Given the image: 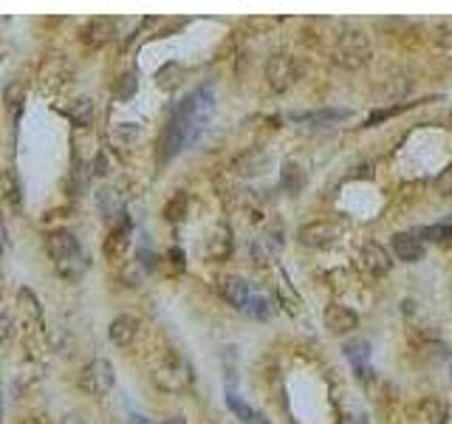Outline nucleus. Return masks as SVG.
Instances as JSON below:
<instances>
[{"label":"nucleus","mask_w":452,"mask_h":424,"mask_svg":"<svg viewBox=\"0 0 452 424\" xmlns=\"http://www.w3.org/2000/svg\"><path fill=\"white\" fill-rule=\"evenodd\" d=\"M71 77H74V68H71V63L60 54H54V57H49L43 66H40V71H37V82H40V88H46V91H60V88H65L68 82H71Z\"/></svg>","instance_id":"7"},{"label":"nucleus","mask_w":452,"mask_h":424,"mask_svg":"<svg viewBox=\"0 0 452 424\" xmlns=\"http://www.w3.org/2000/svg\"><path fill=\"white\" fill-rule=\"evenodd\" d=\"M0 192H4V198H6L15 209H20V204H23L20 181L15 178V173H12V170H6V173H4V178H0Z\"/></svg>","instance_id":"26"},{"label":"nucleus","mask_w":452,"mask_h":424,"mask_svg":"<svg viewBox=\"0 0 452 424\" xmlns=\"http://www.w3.org/2000/svg\"><path fill=\"white\" fill-rule=\"evenodd\" d=\"M130 218L122 212V221L108 232V238H105V244H102V249H105V258H111V261H122L125 255H127V249H130Z\"/></svg>","instance_id":"9"},{"label":"nucleus","mask_w":452,"mask_h":424,"mask_svg":"<svg viewBox=\"0 0 452 424\" xmlns=\"http://www.w3.org/2000/svg\"><path fill=\"white\" fill-rule=\"evenodd\" d=\"M0 255H4V244H0Z\"/></svg>","instance_id":"38"},{"label":"nucleus","mask_w":452,"mask_h":424,"mask_svg":"<svg viewBox=\"0 0 452 424\" xmlns=\"http://www.w3.org/2000/svg\"><path fill=\"white\" fill-rule=\"evenodd\" d=\"M187 206H189L187 192H175V195L167 201V206H164V218H167L170 224L184 221V218H187Z\"/></svg>","instance_id":"25"},{"label":"nucleus","mask_w":452,"mask_h":424,"mask_svg":"<svg viewBox=\"0 0 452 424\" xmlns=\"http://www.w3.org/2000/svg\"><path fill=\"white\" fill-rule=\"evenodd\" d=\"M351 111H334V108H325V111H314V113H294L291 119L294 122H311V125H331V122H342L348 119Z\"/></svg>","instance_id":"20"},{"label":"nucleus","mask_w":452,"mask_h":424,"mask_svg":"<svg viewBox=\"0 0 452 424\" xmlns=\"http://www.w3.org/2000/svg\"><path fill=\"white\" fill-rule=\"evenodd\" d=\"M108 334H111L113 345L127 348V345L136 339V334H139V320H136V317H130V314H122V317H116V320L111 323Z\"/></svg>","instance_id":"16"},{"label":"nucleus","mask_w":452,"mask_h":424,"mask_svg":"<svg viewBox=\"0 0 452 424\" xmlns=\"http://www.w3.org/2000/svg\"><path fill=\"white\" fill-rule=\"evenodd\" d=\"M322 320H325V328H328L331 334H337V337L351 334L353 328H359V314H356L353 308H348V306H339V303L328 306Z\"/></svg>","instance_id":"11"},{"label":"nucleus","mask_w":452,"mask_h":424,"mask_svg":"<svg viewBox=\"0 0 452 424\" xmlns=\"http://www.w3.org/2000/svg\"><path fill=\"white\" fill-rule=\"evenodd\" d=\"M280 184H283L286 192L297 195V192L306 187V173H303V167L294 164V161H286V164H283V173H280Z\"/></svg>","instance_id":"18"},{"label":"nucleus","mask_w":452,"mask_h":424,"mask_svg":"<svg viewBox=\"0 0 452 424\" xmlns=\"http://www.w3.org/2000/svg\"><path fill=\"white\" fill-rule=\"evenodd\" d=\"M339 238H342V227L331 221H314V224L300 227L297 232V241L308 249H331Z\"/></svg>","instance_id":"5"},{"label":"nucleus","mask_w":452,"mask_h":424,"mask_svg":"<svg viewBox=\"0 0 452 424\" xmlns=\"http://www.w3.org/2000/svg\"><path fill=\"white\" fill-rule=\"evenodd\" d=\"M297 63L289 57V54H275L269 63H266V80L272 85V91L283 94L289 91L294 82H297Z\"/></svg>","instance_id":"8"},{"label":"nucleus","mask_w":452,"mask_h":424,"mask_svg":"<svg viewBox=\"0 0 452 424\" xmlns=\"http://www.w3.org/2000/svg\"><path fill=\"white\" fill-rule=\"evenodd\" d=\"M167 263H170L172 275H181V272H184V266H187L184 252H181V249H170V252H167Z\"/></svg>","instance_id":"32"},{"label":"nucleus","mask_w":452,"mask_h":424,"mask_svg":"<svg viewBox=\"0 0 452 424\" xmlns=\"http://www.w3.org/2000/svg\"><path fill=\"white\" fill-rule=\"evenodd\" d=\"M212 111H215L212 85L195 88L192 94H187L175 105V111L170 113V119H167V125L158 136V167L170 164L187 144H192L203 133L206 122L212 119Z\"/></svg>","instance_id":"1"},{"label":"nucleus","mask_w":452,"mask_h":424,"mask_svg":"<svg viewBox=\"0 0 452 424\" xmlns=\"http://www.w3.org/2000/svg\"><path fill=\"white\" fill-rule=\"evenodd\" d=\"M359 266H362L368 275L382 278V275H387V272L393 269V261H390V252H387L384 247H379V244H365V247L359 249Z\"/></svg>","instance_id":"10"},{"label":"nucleus","mask_w":452,"mask_h":424,"mask_svg":"<svg viewBox=\"0 0 452 424\" xmlns=\"http://www.w3.org/2000/svg\"><path fill=\"white\" fill-rule=\"evenodd\" d=\"M218 292H220V297H223L226 303H232L238 311H241V308L249 303V297L255 294L252 286H249L244 278H235V275H232V278H223L220 286H218Z\"/></svg>","instance_id":"13"},{"label":"nucleus","mask_w":452,"mask_h":424,"mask_svg":"<svg viewBox=\"0 0 452 424\" xmlns=\"http://www.w3.org/2000/svg\"><path fill=\"white\" fill-rule=\"evenodd\" d=\"M153 379H156L158 387H164V390H181V387H187V385L192 382V373H189V365H187L181 356L170 354L161 365H156Z\"/></svg>","instance_id":"6"},{"label":"nucleus","mask_w":452,"mask_h":424,"mask_svg":"<svg viewBox=\"0 0 452 424\" xmlns=\"http://www.w3.org/2000/svg\"><path fill=\"white\" fill-rule=\"evenodd\" d=\"M345 356L353 365L356 376H370V342L368 339H353L345 345Z\"/></svg>","instance_id":"17"},{"label":"nucleus","mask_w":452,"mask_h":424,"mask_svg":"<svg viewBox=\"0 0 452 424\" xmlns=\"http://www.w3.org/2000/svg\"><path fill=\"white\" fill-rule=\"evenodd\" d=\"M94 167H96V170H94L96 175H105V173H108V161H105V156H96V161H94Z\"/></svg>","instance_id":"34"},{"label":"nucleus","mask_w":452,"mask_h":424,"mask_svg":"<svg viewBox=\"0 0 452 424\" xmlns=\"http://www.w3.org/2000/svg\"><path fill=\"white\" fill-rule=\"evenodd\" d=\"M113 382H116V373L108 359H94L80 373V387L91 396H105L113 387Z\"/></svg>","instance_id":"4"},{"label":"nucleus","mask_w":452,"mask_h":424,"mask_svg":"<svg viewBox=\"0 0 452 424\" xmlns=\"http://www.w3.org/2000/svg\"><path fill=\"white\" fill-rule=\"evenodd\" d=\"M23 102H26V88L20 82H9L6 91H4V105L9 111V116H20L23 113Z\"/></svg>","instance_id":"22"},{"label":"nucleus","mask_w":452,"mask_h":424,"mask_svg":"<svg viewBox=\"0 0 452 424\" xmlns=\"http://www.w3.org/2000/svg\"><path fill=\"white\" fill-rule=\"evenodd\" d=\"M139 266L147 272H153V269H158V255L156 252H147V249H139Z\"/></svg>","instance_id":"33"},{"label":"nucleus","mask_w":452,"mask_h":424,"mask_svg":"<svg viewBox=\"0 0 452 424\" xmlns=\"http://www.w3.org/2000/svg\"><path fill=\"white\" fill-rule=\"evenodd\" d=\"M181 80H184V68H181L178 63H167V66L156 74V85H158L161 91H172V88H178V85H181Z\"/></svg>","instance_id":"24"},{"label":"nucleus","mask_w":452,"mask_h":424,"mask_svg":"<svg viewBox=\"0 0 452 424\" xmlns=\"http://www.w3.org/2000/svg\"><path fill=\"white\" fill-rule=\"evenodd\" d=\"M246 317H252V320H269L272 314H275V306H272V300L266 297V294H252L249 297V303L241 308Z\"/></svg>","instance_id":"23"},{"label":"nucleus","mask_w":452,"mask_h":424,"mask_svg":"<svg viewBox=\"0 0 452 424\" xmlns=\"http://www.w3.org/2000/svg\"><path fill=\"white\" fill-rule=\"evenodd\" d=\"M63 116H68L77 127H85V125H91V119H94V102H91V99H77V102H71L68 108H63Z\"/></svg>","instance_id":"19"},{"label":"nucleus","mask_w":452,"mask_h":424,"mask_svg":"<svg viewBox=\"0 0 452 424\" xmlns=\"http://www.w3.org/2000/svg\"><path fill=\"white\" fill-rule=\"evenodd\" d=\"M203 255H206V261H212V263H220V261H226L232 255V230L230 227H215L212 232H209V238H206V247H203Z\"/></svg>","instance_id":"12"},{"label":"nucleus","mask_w":452,"mask_h":424,"mask_svg":"<svg viewBox=\"0 0 452 424\" xmlns=\"http://www.w3.org/2000/svg\"><path fill=\"white\" fill-rule=\"evenodd\" d=\"M418 418L421 424H446V407L438 399H424L418 404Z\"/></svg>","instance_id":"21"},{"label":"nucleus","mask_w":452,"mask_h":424,"mask_svg":"<svg viewBox=\"0 0 452 424\" xmlns=\"http://www.w3.org/2000/svg\"><path fill=\"white\" fill-rule=\"evenodd\" d=\"M345 424H368V416H348Z\"/></svg>","instance_id":"36"},{"label":"nucleus","mask_w":452,"mask_h":424,"mask_svg":"<svg viewBox=\"0 0 452 424\" xmlns=\"http://www.w3.org/2000/svg\"><path fill=\"white\" fill-rule=\"evenodd\" d=\"M418 102H398V105H390V108H379V111H373L370 116H368V127H373V125H379V122H384V119H390V116H398V113H404V111H410V108H415Z\"/></svg>","instance_id":"27"},{"label":"nucleus","mask_w":452,"mask_h":424,"mask_svg":"<svg viewBox=\"0 0 452 424\" xmlns=\"http://www.w3.org/2000/svg\"><path fill=\"white\" fill-rule=\"evenodd\" d=\"M390 244H393L396 258L404 261V263H418V261L424 258V244H421V238H415L413 232H396Z\"/></svg>","instance_id":"14"},{"label":"nucleus","mask_w":452,"mask_h":424,"mask_svg":"<svg viewBox=\"0 0 452 424\" xmlns=\"http://www.w3.org/2000/svg\"><path fill=\"white\" fill-rule=\"evenodd\" d=\"M249 424H269V418H266L263 413H258V410H255V416L249 418Z\"/></svg>","instance_id":"35"},{"label":"nucleus","mask_w":452,"mask_h":424,"mask_svg":"<svg viewBox=\"0 0 452 424\" xmlns=\"http://www.w3.org/2000/svg\"><path fill=\"white\" fill-rule=\"evenodd\" d=\"M161 424H187V421H184L181 416H170V418H164Z\"/></svg>","instance_id":"37"},{"label":"nucleus","mask_w":452,"mask_h":424,"mask_svg":"<svg viewBox=\"0 0 452 424\" xmlns=\"http://www.w3.org/2000/svg\"><path fill=\"white\" fill-rule=\"evenodd\" d=\"M370 60V40L365 32L359 29H348L337 37V46H334V63L342 66V68H362L368 66Z\"/></svg>","instance_id":"3"},{"label":"nucleus","mask_w":452,"mask_h":424,"mask_svg":"<svg viewBox=\"0 0 452 424\" xmlns=\"http://www.w3.org/2000/svg\"><path fill=\"white\" fill-rule=\"evenodd\" d=\"M113 35H116V23L111 18H94V20H88V26L82 32V40H85V46L99 49V46L111 43Z\"/></svg>","instance_id":"15"},{"label":"nucleus","mask_w":452,"mask_h":424,"mask_svg":"<svg viewBox=\"0 0 452 424\" xmlns=\"http://www.w3.org/2000/svg\"><path fill=\"white\" fill-rule=\"evenodd\" d=\"M136 88H139V82H136V74H122V77L116 80V88H113V94H116L119 99H130V96L136 94Z\"/></svg>","instance_id":"30"},{"label":"nucleus","mask_w":452,"mask_h":424,"mask_svg":"<svg viewBox=\"0 0 452 424\" xmlns=\"http://www.w3.org/2000/svg\"><path fill=\"white\" fill-rule=\"evenodd\" d=\"M226 404H230V410H232L244 424H249V418L255 416V410H252L241 396H235V393H226Z\"/></svg>","instance_id":"29"},{"label":"nucleus","mask_w":452,"mask_h":424,"mask_svg":"<svg viewBox=\"0 0 452 424\" xmlns=\"http://www.w3.org/2000/svg\"><path fill=\"white\" fill-rule=\"evenodd\" d=\"M46 252H49V258L54 261L57 272H60L65 280H80L82 272L88 269L85 255H82V249H80V241H77L74 232H68V230H54V232L46 238Z\"/></svg>","instance_id":"2"},{"label":"nucleus","mask_w":452,"mask_h":424,"mask_svg":"<svg viewBox=\"0 0 452 424\" xmlns=\"http://www.w3.org/2000/svg\"><path fill=\"white\" fill-rule=\"evenodd\" d=\"M421 235L432 244H446L452 241V224H432V227H424Z\"/></svg>","instance_id":"28"},{"label":"nucleus","mask_w":452,"mask_h":424,"mask_svg":"<svg viewBox=\"0 0 452 424\" xmlns=\"http://www.w3.org/2000/svg\"><path fill=\"white\" fill-rule=\"evenodd\" d=\"M432 187H435V192H438V195H444V198H449V195H452V164H449V167H444V170L438 173V178H435V184H432Z\"/></svg>","instance_id":"31"}]
</instances>
